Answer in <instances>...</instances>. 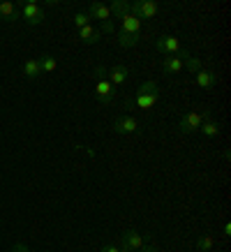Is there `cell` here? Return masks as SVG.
<instances>
[{"label":"cell","mask_w":231,"mask_h":252,"mask_svg":"<svg viewBox=\"0 0 231 252\" xmlns=\"http://www.w3.org/2000/svg\"><path fill=\"white\" fill-rule=\"evenodd\" d=\"M141 26L144 23L139 21L137 16L132 14H125L120 19V28H118V44L130 49V46H137L139 39H141Z\"/></svg>","instance_id":"cell-1"},{"label":"cell","mask_w":231,"mask_h":252,"mask_svg":"<svg viewBox=\"0 0 231 252\" xmlns=\"http://www.w3.org/2000/svg\"><path fill=\"white\" fill-rule=\"evenodd\" d=\"M162 97V88L157 81H146L137 88V95H134V102H130V107H139L141 111H150V109L160 102Z\"/></svg>","instance_id":"cell-2"},{"label":"cell","mask_w":231,"mask_h":252,"mask_svg":"<svg viewBox=\"0 0 231 252\" xmlns=\"http://www.w3.org/2000/svg\"><path fill=\"white\" fill-rule=\"evenodd\" d=\"M95 77H97L95 93H97L100 104H111V102L116 99V88H114V84L107 79V69H104V67H95Z\"/></svg>","instance_id":"cell-3"},{"label":"cell","mask_w":231,"mask_h":252,"mask_svg":"<svg viewBox=\"0 0 231 252\" xmlns=\"http://www.w3.org/2000/svg\"><path fill=\"white\" fill-rule=\"evenodd\" d=\"M19 14L26 21V26H39L46 19L44 7L39 2H35V0H23L21 5H19Z\"/></svg>","instance_id":"cell-4"},{"label":"cell","mask_w":231,"mask_h":252,"mask_svg":"<svg viewBox=\"0 0 231 252\" xmlns=\"http://www.w3.org/2000/svg\"><path fill=\"white\" fill-rule=\"evenodd\" d=\"M155 46H157V51L164 56H180L183 61L190 56V51H187V49L180 44V39L173 37V35H162V37H157Z\"/></svg>","instance_id":"cell-5"},{"label":"cell","mask_w":231,"mask_h":252,"mask_svg":"<svg viewBox=\"0 0 231 252\" xmlns=\"http://www.w3.org/2000/svg\"><path fill=\"white\" fill-rule=\"evenodd\" d=\"M210 118V111H190V114H185L180 121H178V132L180 134H192L201 127V123Z\"/></svg>","instance_id":"cell-6"},{"label":"cell","mask_w":231,"mask_h":252,"mask_svg":"<svg viewBox=\"0 0 231 252\" xmlns=\"http://www.w3.org/2000/svg\"><path fill=\"white\" fill-rule=\"evenodd\" d=\"M130 12L139 21H148V19H155L160 14V2L157 0H137L130 5Z\"/></svg>","instance_id":"cell-7"},{"label":"cell","mask_w":231,"mask_h":252,"mask_svg":"<svg viewBox=\"0 0 231 252\" xmlns=\"http://www.w3.org/2000/svg\"><path fill=\"white\" fill-rule=\"evenodd\" d=\"M148 241H150V234H139L137 229H125V234L120 236V250L139 252Z\"/></svg>","instance_id":"cell-8"},{"label":"cell","mask_w":231,"mask_h":252,"mask_svg":"<svg viewBox=\"0 0 231 252\" xmlns=\"http://www.w3.org/2000/svg\"><path fill=\"white\" fill-rule=\"evenodd\" d=\"M116 134H134L139 130V121L132 118V116H118L114 123H111Z\"/></svg>","instance_id":"cell-9"},{"label":"cell","mask_w":231,"mask_h":252,"mask_svg":"<svg viewBox=\"0 0 231 252\" xmlns=\"http://www.w3.org/2000/svg\"><path fill=\"white\" fill-rule=\"evenodd\" d=\"M194 84L199 86L201 91H213L217 86V72H213V69H201V72L194 74Z\"/></svg>","instance_id":"cell-10"},{"label":"cell","mask_w":231,"mask_h":252,"mask_svg":"<svg viewBox=\"0 0 231 252\" xmlns=\"http://www.w3.org/2000/svg\"><path fill=\"white\" fill-rule=\"evenodd\" d=\"M107 79L114 84V88H118V86H123L130 79V69L125 65H114L111 69H107Z\"/></svg>","instance_id":"cell-11"},{"label":"cell","mask_w":231,"mask_h":252,"mask_svg":"<svg viewBox=\"0 0 231 252\" xmlns=\"http://www.w3.org/2000/svg\"><path fill=\"white\" fill-rule=\"evenodd\" d=\"M0 19L7 23H14L21 19V14H19V5L16 2H9V0H2L0 2Z\"/></svg>","instance_id":"cell-12"},{"label":"cell","mask_w":231,"mask_h":252,"mask_svg":"<svg viewBox=\"0 0 231 252\" xmlns=\"http://www.w3.org/2000/svg\"><path fill=\"white\" fill-rule=\"evenodd\" d=\"M86 14L90 16V19H97V21H111L109 16H111V9H109V5H104V2H90V7H88V12Z\"/></svg>","instance_id":"cell-13"},{"label":"cell","mask_w":231,"mask_h":252,"mask_svg":"<svg viewBox=\"0 0 231 252\" xmlns=\"http://www.w3.org/2000/svg\"><path fill=\"white\" fill-rule=\"evenodd\" d=\"M23 77L28 79V81H37L42 77V67H39L37 58H28V61L23 63Z\"/></svg>","instance_id":"cell-14"},{"label":"cell","mask_w":231,"mask_h":252,"mask_svg":"<svg viewBox=\"0 0 231 252\" xmlns=\"http://www.w3.org/2000/svg\"><path fill=\"white\" fill-rule=\"evenodd\" d=\"M183 69V58L180 56H167L164 61H162V72L164 74H176Z\"/></svg>","instance_id":"cell-15"},{"label":"cell","mask_w":231,"mask_h":252,"mask_svg":"<svg viewBox=\"0 0 231 252\" xmlns=\"http://www.w3.org/2000/svg\"><path fill=\"white\" fill-rule=\"evenodd\" d=\"M79 37H81V42H84V44L92 46V44H97V42H100L102 35H100V31H97V28L86 26V28H81V31H79Z\"/></svg>","instance_id":"cell-16"},{"label":"cell","mask_w":231,"mask_h":252,"mask_svg":"<svg viewBox=\"0 0 231 252\" xmlns=\"http://www.w3.org/2000/svg\"><path fill=\"white\" fill-rule=\"evenodd\" d=\"M199 130H201V134H203L206 139H215L217 134H220V123L213 121V118H206V121L201 123Z\"/></svg>","instance_id":"cell-17"},{"label":"cell","mask_w":231,"mask_h":252,"mask_svg":"<svg viewBox=\"0 0 231 252\" xmlns=\"http://www.w3.org/2000/svg\"><path fill=\"white\" fill-rule=\"evenodd\" d=\"M130 5L132 2H127V0H114V2L109 5V9H111V14L114 16L123 19L125 14H130Z\"/></svg>","instance_id":"cell-18"},{"label":"cell","mask_w":231,"mask_h":252,"mask_svg":"<svg viewBox=\"0 0 231 252\" xmlns=\"http://www.w3.org/2000/svg\"><path fill=\"white\" fill-rule=\"evenodd\" d=\"M39 61V67H42V74H51V72H56V67H58V63H56V58L51 54H42L37 58Z\"/></svg>","instance_id":"cell-19"},{"label":"cell","mask_w":231,"mask_h":252,"mask_svg":"<svg viewBox=\"0 0 231 252\" xmlns=\"http://www.w3.org/2000/svg\"><path fill=\"white\" fill-rule=\"evenodd\" d=\"M183 69H187V72L197 74V72H201V69H203V65H201L199 58H192V56H187V58L183 61Z\"/></svg>","instance_id":"cell-20"},{"label":"cell","mask_w":231,"mask_h":252,"mask_svg":"<svg viewBox=\"0 0 231 252\" xmlns=\"http://www.w3.org/2000/svg\"><path fill=\"white\" fill-rule=\"evenodd\" d=\"M213 245H215L213 236H199L197 238V250L199 252H213Z\"/></svg>","instance_id":"cell-21"},{"label":"cell","mask_w":231,"mask_h":252,"mask_svg":"<svg viewBox=\"0 0 231 252\" xmlns=\"http://www.w3.org/2000/svg\"><path fill=\"white\" fill-rule=\"evenodd\" d=\"M72 21H74V28H77V31H81V28H86V26H90V16L86 14V12H77Z\"/></svg>","instance_id":"cell-22"},{"label":"cell","mask_w":231,"mask_h":252,"mask_svg":"<svg viewBox=\"0 0 231 252\" xmlns=\"http://www.w3.org/2000/svg\"><path fill=\"white\" fill-rule=\"evenodd\" d=\"M97 31H100V35H111V32H116V28H114V23L111 21H104Z\"/></svg>","instance_id":"cell-23"},{"label":"cell","mask_w":231,"mask_h":252,"mask_svg":"<svg viewBox=\"0 0 231 252\" xmlns=\"http://www.w3.org/2000/svg\"><path fill=\"white\" fill-rule=\"evenodd\" d=\"M12 252H30V248H28V245H23V243H14Z\"/></svg>","instance_id":"cell-24"},{"label":"cell","mask_w":231,"mask_h":252,"mask_svg":"<svg viewBox=\"0 0 231 252\" xmlns=\"http://www.w3.org/2000/svg\"><path fill=\"white\" fill-rule=\"evenodd\" d=\"M100 252H120V248H116V245H102Z\"/></svg>","instance_id":"cell-25"},{"label":"cell","mask_w":231,"mask_h":252,"mask_svg":"<svg viewBox=\"0 0 231 252\" xmlns=\"http://www.w3.org/2000/svg\"><path fill=\"white\" fill-rule=\"evenodd\" d=\"M141 250H144V252H157V248H155V245H150V243H146Z\"/></svg>","instance_id":"cell-26"},{"label":"cell","mask_w":231,"mask_h":252,"mask_svg":"<svg viewBox=\"0 0 231 252\" xmlns=\"http://www.w3.org/2000/svg\"><path fill=\"white\" fill-rule=\"evenodd\" d=\"M224 236H231V224H229V222L224 224Z\"/></svg>","instance_id":"cell-27"},{"label":"cell","mask_w":231,"mask_h":252,"mask_svg":"<svg viewBox=\"0 0 231 252\" xmlns=\"http://www.w3.org/2000/svg\"><path fill=\"white\" fill-rule=\"evenodd\" d=\"M120 252H127V250H120Z\"/></svg>","instance_id":"cell-28"}]
</instances>
